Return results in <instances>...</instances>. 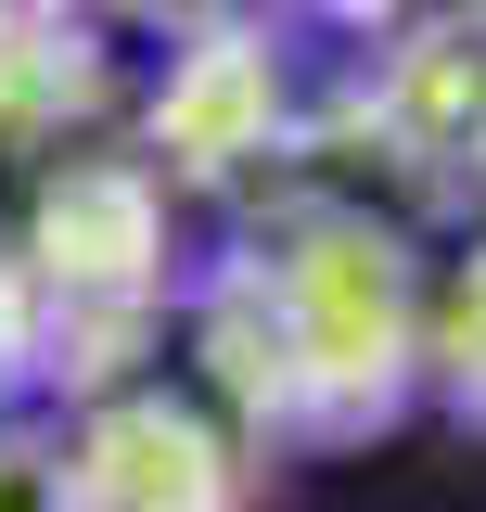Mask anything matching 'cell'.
Segmentation results:
<instances>
[{
  "label": "cell",
  "mask_w": 486,
  "mask_h": 512,
  "mask_svg": "<svg viewBox=\"0 0 486 512\" xmlns=\"http://www.w3.org/2000/svg\"><path fill=\"white\" fill-rule=\"evenodd\" d=\"M435 269L371 205H269L192 282V372L256 448H359L423 397Z\"/></svg>",
  "instance_id": "1"
},
{
  "label": "cell",
  "mask_w": 486,
  "mask_h": 512,
  "mask_svg": "<svg viewBox=\"0 0 486 512\" xmlns=\"http://www.w3.org/2000/svg\"><path fill=\"white\" fill-rule=\"evenodd\" d=\"M13 282H26V333H39V372H77L103 397L128 346L167 308V231H154V167L128 154H77L52 167L26 244H13Z\"/></svg>",
  "instance_id": "2"
},
{
  "label": "cell",
  "mask_w": 486,
  "mask_h": 512,
  "mask_svg": "<svg viewBox=\"0 0 486 512\" xmlns=\"http://www.w3.org/2000/svg\"><path fill=\"white\" fill-rule=\"evenodd\" d=\"M77 448H90L103 512H243L269 461L205 384H103L77 397Z\"/></svg>",
  "instance_id": "3"
},
{
  "label": "cell",
  "mask_w": 486,
  "mask_h": 512,
  "mask_svg": "<svg viewBox=\"0 0 486 512\" xmlns=\"http://www.w3.org/2000/svg\"><path fill=\"white\" fill-rule=\"evenodd\" d=\"M282 52H269V13H218L167 52L154 90V167L167 180H231L256 154H282Z\"/></svg>",
  "instance_id": "4"
},
{
  "label": "cell",
  "mask_w": 486,
  "mask_h": 512,
  "mask_svg": "<svg viewBox=\"0 0 486 512\" xmlns=\"http://www.w3.org/2000/svg\"><path fill=\"white\" fill-rule=\"evenodd\" d=\"M423 397L461 423V436H486V244H461L448 269H435V308H423Z\"/></svg>",
  "instance_id": "5"
},
{
  "label": "cell",
  "mask_w": 486,
  "mask_h": 512,
  "mask_svg": "<svg viewBox=\"0 0 486 512\" xmlns=\"http://www.w3.org/2000/svg\"><path fill=\"white\" fill-rule=\"evenodd\" d=\"M0 512H103L90 500V448H77V410H0Z\"/></svg>",
  "instance_id": "6"
},
{
  "label": "cell",
  "mask_w": 486,
  "mask_h": 512,
  "mask_svg": "<svg viewBox=\"0 0 486 512\" xmlns=\"http://www.w3.org/2000/svg\"><path fill=\"white\" fill-rule=\"evenodd\" d=\"M39 384V333H26V282H13V244H0V410H26Z\"/></svg>",
  "instance_id": "7"
},
{
  "label": "cell",
  "mask_w": 486,
  "mask_h": 512,
  "mask_svg": "<svg viewBox=\"0 0 486 512\" xmlns=\"http://www.w3.org/2000/svg\"><path fill=\"white\" fill-rule=\"evenodd\" d=\"M103 13H128V26H167V39H192V26H218V13H243V0H103Z\"/></svg>",
  "instance_id": "8"
},
{
  "label": "cell",
  "mask_w": 486,
  "mask_h": 512,
  "mask_svg": "<svg viewBox=\"0 0 486 512\" xmlns=\"http://www.w3.org/2000/svg\"><path fill=\"white\" fill-rule=\"evenodd\" d=\"M243 13H307V26H371L384 0H243Z\"/></svg>",
  "instance_id": "9"
},
{
  "label": "cell",
  "mask_w": 486,
  "mask_h": 512,
  "mask_svg": "<svg viewBox=\"0 0 486 512\" xmlns=\"http://www.w3.org/2000/svg\"><path fill=\"white\" fill-rule=\"evenodd\" d=\"M461 26H474V39H486V0H461Z\"/></svg>",
  "instance_id": "10"
},
{
  "label": "cell",
  "mask_w": 486,
  "mask_h": 512,
  "mask_svg": "<svg viewBox=\"0 0 486 512\" xmlns=\"http://www.w3.org/2000/svg\"><path fill=\"white\" fill-rule=\"evenodd\" d=\"M474 180H486V154H474Z\"/></svg>",
  "instance_id": "11"
}]
</instances>
